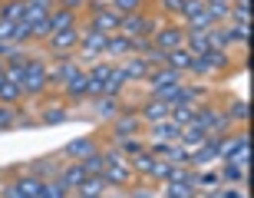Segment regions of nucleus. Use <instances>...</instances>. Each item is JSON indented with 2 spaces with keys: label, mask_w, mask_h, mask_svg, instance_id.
Instances as JSON below:
<instances>
[{
  "label": "nucleus",
  "mask_w": 254,
  "mask_h": 198,
  "mask_svg": "<svg viewBox=\"0 0 254 198\" xmlns=\"http://www.w3.org/2000/svg\"><path fill=\"white\" fill-rule=\"evenodd\" d=\"M152 43L159 50H179V47H185V27L182 23H165V27H159L155 30V37H152Z\"/></svg>",
  "instance_id": "nucleus-8"
},
{
  "label": "nucleus",
  "mask_w": 254,
  "mask_h": 198,
  "mask_svg": "<svg viewBox=\"0 0 254 198\" xmlns=\"http://www.w3.org/2000/svg\"><path fill=\"white\" fill-rule=\"evenodd\" d=\"M165 57H169V53H165V50H159L155 43H152V50L145 53V60H149V66H169V63H165Z\"/></svg>",
  "instance_id": "nucleus-50"
},
{
  "label": "nucleus",
  "mask_w": 254,
  "mask_h": 198,
  "mask_svg": "<svg viewBox=\"0 0 254 198\" xmlns=\"http://www.w3.org/2000/svg\"><path fill=\"white\" fill-rule=\"evenodd\" d=\"M205 37H208V47H211V50H231V47H228V27H225V23H215Z\"/></svg>",
  "instance_id": "nucleus-34"
},
{
  "label": "nucleus",
  "mask_w": 254,
  "mask_h": 198,
  "mask_svg": "<svg viewBox=\"0 0 254 198\" xmlns=\"http://www.w3.org/2000/svg\"><path fill=\"white\" fill-rule=\"evenodd\" d=\"M126 86H129V83H126L119 63H113V69H109V76H106V83H103V96H123Z\"/></svg>",
  "instance_id": "nucleus-26"
},
{
  "label": "nucleus",
  "mask_w": 254,
  "mask_h": 198,
  "mask_svg": "<svg viewBox=\"0 0 254 198\" xmlns=\"http://www.w3.org/2000/svg\"><path fill=\"white\" fill-rule=\"evenodd\" d=\"M129 165H132V172H135L139 179H149L152 165H155V155H152V152L145 149V152H139V155H132V159H129Z\"/></svg>",
  "instance_id": "nucleus-29"
},
{
  "label": "nucleus",
  "mask_w": 254,
  "mask_h": 198,
  "mask_svg": "<svg viewBox=\"0 0 254 198\" xmlns=\"http://www.w3.org/2000/svg\"><path fill=\"white\" fill-rule=\"evenodd\" d=\"M103 179H106V185H116V189H126V185H129V182L135 179V172H132L129 159H119V162H113V165H106Z\"/></svg>",
  "instance_id": "nucleus-14"
},
{
  "label": "nucleus",
  "mask_w": 254,
  "mask_h": 198,
  "mask_svg": "<svg viewBox=\"0 0 254 198\" xmlns=\"http://www.w3.org/2000/svg\"><path fill=\"white\" fill-rule=\"evenodd\" d=\"M109 7L119 13H139V10H145V0H109Z\"/></svg>",
  "instance_id": "nucleus-46"
},
{
  "label": "nucleus",
  "mask_w": 254,
  "mask_h": 198,
  "mask_svg": "<svg viewBox=\"0 0 254 198\" xmlns=\"http://www.w3.org/2000/svg\"><path fill=\"white\" fill-rule=\"evenodd\" d=\"M20 99H23V89H20L17 83H10L7 76H0V103H7V106H17Z\"/></svg>",
  "instance_id": "nucleus-31"
},
{
  "label": "nucleus",
  "mask_w": 254,
  "mask_h": 198,
  "mask_svg": "<svg viewBox=\"0 0 254 198\" xmlns=\"http://www.w3.org/2000/svg\"><path fill=\"white\" fill-rule=\"evenodd\" d=\"M50 66L43 63V60L30 57L27 66H23V83H20V89H23V96H43L50 89Z\"/></svg>",
  "instance_id": "nucleus-1"
},
{
  "label": "nucleus",
  "mask_w": 254,
  "mask_h": 198,
  "mask_svg": "<svg viewBox=\"0 0 254 198\" xmlns=\"http://www.w3.org/2000/svg\"><path fill=\"white\" fill-rule=\"evenodd\" d=\"M225 27H228V47H248L251 27H231V23H225Z\"/></svg>",
  "instance_id": "nucleus-43"
},
{
  "label": "nucleus",
  "mask_w": 254,
  "mask_h": 198,
  "mask_svg": "<svg viewBox=\"0 0 254 198\" xmlns=\"http://www.w3.org/2000/svg\"><path fill=\"white\" fill-rule=\"evenodd\" d=\"M135 113H139L142 123L149 126V123H162V119H169V116H172V106L165 103V99H159V96H149V99H145Z\"/></svg>",
  "instance_id": "nucleus-11"
},
{
  "label": "nucleus",
  "mask_w": 254,
  "mask_h": 198,
  "mask_svg": "<svg viewBox=\"0 0 254 198\" xmlns=\"http://www.w3.org/2000/svg\"><path fill=\"white\" fill-rule=\"evenodd\" d=\"M182 3H185V0H159V7L165 10V13H172V17L182 13Z\"/></svg>",
  "instance_id": "nucleus-51"
},
{
  "label": "nucleus",
  "mask_w": 254,
  "mask_h": 198,
  "mask_svg": "<svg viewBox=\"0 0 254 198\" xmlns=\"http://www.w3.org/2000/svg\"><path fill=\"white\" fill-rule=\"evenodd\" d=\"M47 47H50V53H53V60L73 57L76 47H79V27H76V30H63V33H50Z\"/></svg>",
  "instance_id": "nucleus-6"
},
{
  "label": "nucleus",
  "mask_w": 254,
  "mask_h": 198,
  "mask_svg": "<svg viewBox=\"0 0 254 198\" xmlns=\"http://www.w3.org/2000/svg\"><path fill=\"white\" fill-rule=\"evenodd\" d=\"M63 93H66V103H69V106L86 103V69H79V73L63 86Z\"/></svg>",
  "instance_id": "nucleus-21"
},
{
  "label": "nucleus",
  "mask_w": 254,
  "mask_h": 198,
  "mask_svg": "<svg viewBox=\"0 0 254 198\" xmlns=\"http://www.w3.org/2000/svg\"><path fill=\"white\" fill-rule=\"evenodd\" d=\"M215 198H241V195H238V192H231V189H228V192H218Z\"/></svg>",
  "instance_id": "nucleus-56"
},
{
  "label": "nucleus",
  "mask_w": 254,
  "mask_h": 198,
  "mask_svg": "<svg viewBox=\"0 0 254 198\" xmlns=\"http://www.w3.org/2000/svg\"><path fill=\"white\" fill-rule=\"evenodd\" d=\"M189 73H191V79H215V66H211V63H208V60L205 57H195V60H191V69H189Z\"/></svg>",
  "instance_id": "nucleus-35"
},
{
  "label": "nucleus",
  "mask_w": 254,
  "mask_h": 198,
  "mask_svg": "<svg viewBox=\"0 0 254 198\" xmlns=\"http://www.w3.org/2000/svg\"><path fill=\"white\" fill-rule=\"evenodd\" d=\"M0 76H3V60H0Z\"/></svg>",
  "instance_id": "nucleus-57"
},
{
  "label": "nucleus",
  "mask_w": 254,
  "mask_h": 198,
  "mask_svg": "<svg viewBox=\"0 0 254 198\" xmlns=\"http://www.w3.org/2000/svg\"><path fill=\"white\" fill-rule=\"evenodd\" d=\"M169 175H172V162L155 159V165H152V172H149V182H155V185H165V182H169Z\"/></svg>",
  "instance_id": "nucleus-40"
},
{
  "label": "nucleus",
  "mask_w": 254,
  "mask_h": 198,
  "mask_svg": "<svg viewBox=\"0 0 254 198\" xmlns=\"http://www.w3.org/2000/svg\"><path fill=\"white\" fill-rule=\"evenodd\" d=\"M201 10H205V0H185V3H182V13H179V17H182V20H189V17H195V13H201Z\"/></svg>",
  "instance_id": "nucleus-48"
},
{
  "label": "nucleus",
  "mask_w": 254,
  "mask_h": 198,
  "mask_svg": "<svg viewBox=\"0 0 254 198\" xmlns=\"http://www.w3.org/2000/svg\"><path fill=\"white\" fill-rule=\"evenodd\" d=\"M93 103H96V116H99L103 123H113L116 116L123 113V96H99Z\"/></svg>",
  "instance_id": "nucleus-20"
},
{
  "label": "nucleus",
  "mask_w": 254,
  "mask_h": 198,
  "mask_svg": "<svg viewBox=\"0 0 254 198\" xmlns=\"http://www.w3.org/2000/svg\"><path fill=\"white\" fill-rule=\"evenodd\" d=\"M119 69H123L126 83H145V76L152 73V66L145 57H126L123 63H119Z\"/></svg>",
  "instance_id": "nucleus-16"
},
{
  "label": "nucleus",
  "mask_w": 254,
  "mask_h": 198,
  "mask_svg": "<svg viewBox=\"0 0 254 198\" xmlns=\"http://www.w3.org/2000/svg\"><path fill=\"white\" fill-rule=\"evenodd\" d=\"M23 23H27V20H23ZM30 30H33V40H43V43L50 40V23H47V20H37V23H30Z\"/></svg>",
  "instance_id": "nucleus-49"
},
{
  "label": "nucleus",
  "mask_w": 254,
  "mask_h": 198,
  "mask_svg": "<svg viewBox=\"0 0 254 198\" xmlns=\"http://www.w3.org/2000/svg\"><path fill=\"white\" fill-rule=\"evenodd\" d=\"M86 27H89V30H99V33H106V37H113V33H119V27H123V13H119V10H113V7L93 10Z\"/></svg>",
  "instance_id": "nucleus-4"
},
{
  "label": "nucleus",
  "mask_w": 254,
  "mask_h": 198,
  "mask_svg": "<svg viewBox=\"0 0 254 198\" xmlns=\"http://www.w3.org/2000/svg\"><path fill=\"white\" fill-rule=\"evenodd\" d=\"M23 20L27 23H37V20H47L53 10H57V0H23Z\"/></svg>",
  "instance_id": "nucleus-19"
},
{
  "label": "nucleus",
  "mask_w": 254,
  "mask_h": 198,
  "mask_svg": "<svg viewBox=\"0 0 254 198\" xmlns=\"http://www.w3.org/2000/svg\"><path fill=\"white\" fill-rule=\"evenodd\" d=\"M231 0H205V10H208V17L215 20V23H225L228 13H231Z\"/></svg>",
  "instance_id": "nucleus-32"
},
{
  "label": "nucleus",
  "mask_w": 254,
  "mask_h": 198,
  "mask_svg": "<svg viewBox=\"0 0 254 198\" xmlns=\"http://www.w3.org/2000/svg\"><path fill=\"white\" fill-rule=\"evenodd\" d=\"M103 47H106V33L89 30L86 23H79V47H76V60L96 63V60H103Z\"/></svg>",
  "instance_id": "nucleus-2"
},
{
  "label": "nucleus",
  "mask_w": 254,
  "mask_h": 198,
  "mask_svg": "<svg viewBox=\"0 0 254 198\" xmlns=\"http://www.w3.org/2000/svg\"><path fill=\"white\" fill-rule=\"evenodd\" d=\"M221 179L231 182V185L248 182V169H245V165H235V162H225V165H221Z\"/></svg>",
  "instance_id": "nucleus-38"
},
{
  "label": "nucleus",
  "mask_w": 254,
  "mask_h": 198,
  "mask_svg": "<svg viewBox=\"0 0 254 198\" xmlns=\"http://www.w3.org/2000/svg\"><path fill=\"white\" fill-rule=\"evenodd\" d=\"M93 152H99V139H96V135H79V139L66 142L63 159L66 162H83L86 155H93Z\"/></svg>",
  "instance_id": "nucleus-9"
},
{
  "label": "nucleus",
  "mask_w": 254,
  "mask_h": 198,
  "mask_svg": "<svg viewBox=\"0 0 254 198\" xmlns=\"http://www.w3.org/2000/svg\"><path fill=\"white\" fill-rule=\"evenodd\" d=\"M191 60H195V57H191L189 50H185V47H179V50H169L165 63H169L172 69H179V73H189V69H191Z\"/></svg>",
  "instance_id": "nucleus-28"
},
{
  "label": "nucleus",
  "mask_w": 254,
  "mask_h": 198,
  "mask_svg": "<svg viewBox=\"0 0 254 198\" xmlns=\"http://www.w3.org/2000/svg\"><path fill=\"white\" fill-rule=\"evenodd\" d=\"M13 27H17V23H10V20H0V43H3V40H13Z\"/></svg>",
  "instance_id": "nucleus-53"
},
{
  "label": "nucleus",
  "mask_w": 254,
  "mask_h": 198,
  "mask_svg": "<svg viewBox=\"0 0 254 198\" xmlns=\"http://www.w3.org/2000/svg\"><path fill=\"white\" fill-rule=\"evenodd\" d=\"M13 185L27 198H40V192H43V179H40L37 172H20L17 179H13Z\"/></svg>",
  "instance_id": "nucleus-24"
},
{
  "label": "nucleus",
  "mask_w": 254,
  "mask_h": 198,
  "mask_svg": "<svg viewBox=\"0 0 254 198\" xmlns=\"http://www.w3.org/2000/svg\"><path fill=\"white\" fill-rule=\"evenodd\" d=\"M66 192H69V189H66L63 182L53 175V179L43 182V192H40V198H66Z\"/></svg>",
  "instance_id": "nucleus-41"
},
{
  "label": "nucleus",
  "mask_w": 254,
  "mask_h": 198,
  "mask_svg": "<svg viewBox=\"0 0 254 198\" xmlns=\"http://www.w3.org/2000/svg\"><path fill=\"white\" fill-rule=\"evenodd\" d=\"M3 198H27V195H23L17 185H7V189H3Z\"/></svg>",
  "instance_id": "nucleus-55"
},
{
  "label": "nucleus",
  "mask_w": 254,
  "mask_h": 198,
  "mask_svg": "<svg viewBox=\"0 0 254 198\" xmlns=\"http://www.w3.org/2000/svg\"><path fill=\"white\" fill-rule=\"evenodd\" d=\"M205 139H208V132L201 129L198 123H189V126H182V132H179V142H182V145H185L189 152H195V149H198V145H201Z\"/></svg>",
  "instance_id": "nucleus-25"
},
{
  "label": "nucleus",
  "mask_w": 254,
  "mask_h": 198,
  "mask_svg": "<svg viewBox=\"0 0 254 198\" xmlns=\"http://www.w3.org/2000/svg\"><path fill=\"white\" fill-rule=\"evenodd\" d=\"M30 40H33V30H30V23H23V20H20L17 27H13V43H17V47H23V43H30Z\"/></svg>",
  "instance_id": "nucleus-47"
},
{
  "label": "nucleus",
  "mask_w": 254,
  "mask_h": 198,
  "mask_svg": "<svg viewBox=\"0 0 254 198\" xmlns=\"http://www.w3.org/2000/svg\"><path fill=\"white\" fill-rule=\"evenodd\" d=\"M155 30H159V17H152V13H145V10H139V13H123V27H119V33L123 37H155Z\"/></svg>",
  "instance_id": "nucleus-3"
},
{
  "label": "nucleus",
  "mask_w": 254,
  "mask_h": 198,
  "mask_svg": "<svg viewBox=\"0 0 254 198\" xmlns=\"http://www.w3.org/2000/svg\"><path fill=\"white\" fill-rule=\"evenodd\" d=\"M23 0H3L0 3V20H10V23H20L23 20Z\"/></svg>",
  "instance_id": "nucleus-33"
},
{
  "label": "nucleus",
  "mask_w": 254,
  "mask_h": 198,
  "mask_svg": "<svg viewBox=\"0 0 254 198\" xmlns=\"http://www.w3.org/2000/svg\"><path fill=\"white\" fill-rule=\"evenodd\" d=\"M0 3H3V0H0Z\"/></svg>",
  "instance_id": "nucleus-58"
},
{
  "label": "nucleus",
  "mask_w": 254,
  "mask_h": 198,
  "mask_svg": "<svg viewBox=\"0 0 254 198\" xmlns=\"http://www.w3.org/2000/svg\"><path fill=\"white\" fill-rule=\"evenodd\" d=\"M83 172H86V175H103V172H106L103 149H99V152H93V155H86V159H83Z\"/></svg>",
  "instance_id": "nucleus-39"
},
{
  "label": "nucleus",
  "mask_w": 254,
  "mask_h": 198,
  "mask_svg": "<svg viewBox=\"0 0 254 198\" xmlns=\"http://www.w3.org/2000/svg\"><path fill=\"white\" fill-rule=\"evenodd\" d=\"M17 126H20V109L17 106L0 103V132L3 129H17Z\"/></svg>",
  "instance_id": "nucleus-37"
},
{
  "label": "nucleus",
  "mask_w": 254,
  "mask_h": 198,
  "mask_svg": "<svg viewBox=\"0 0 254 198\" xmlns=\"http://www.w3.org/2000/svg\"><path fill=\"white\" fill-rule=\"evenodd\" d=\"M182 126L172 123V119H162V123H149L145 126V139L149 142H179Z\"/></svg>",
  "instance_id": "nucleus-15"
},
{
  "label": "nucleus",
  "mask_w": 254,
  "mask_h": 198,
  "mask_svg": "<svg viewBox=\"0 0 254 198\" xmlns=\"http://www.w3.org/2000/svg\"><path fill=\"white\" fill-rule=\"evenodd\" d=\"M119 149L129 152V159H132V155H139V152L149 149V142L142 139V135H132V139H123V142H119Z\"/></svg>",
  "instance_id": "nucleus-45"
},
{
  "label": "nucleus",
  "mask_w": 254,
  "mask_h": 198,
  "mask_svg": "<svg viewBox=\"0 0 254 198\" xmlns=\"http://www.w3.org/2000/svg\"><path fill=\"white\" fill-rule=\"evenodd\" d=\"M79 69H83V66H79V60H76V57H60L57 66H50V73H47L50 76V86H53V89H63V86L79 73Z\"/></svg>",
  "instance_id": "nucleus-7"
},
{
  "label": "nucleus",
  "mask_w": 254,
  "mask_h": 198,
  "mask_svg": "<svg viewBox=\"0 0 254 198\" xmlns=\"http://www.w3.org/2000/svg\"><path fill=\"white\" fill-rule=\"evenodd\" d=\"M60 182H63L69 192H76L79 185H83V179H86V172H83V162H66L63 169H60V175H57Z\"/></svg>",
  "instance_id": "nucleus-22"
},
{
  "label": "nucleus",
  "mask_w": 254,
  "mask_h": 198,
  "mask_svg": "<svg viewBox=\"0 0 254 198\" xmlns=\"http://www.w3.org/2000/svg\"><path fill=\"white\" fill-rule=\"evenodd\" d=\"M225 23H231V27H251V7H231Z\"/></svg>",
  "instance_id": "nucleus-42"
},
{
  "label": "nucleus",
  "mask_w": 254,
  "mask_h": 198,
  "mask_svg": "<svg viewBox=\"0 0 254 198\" xmlns=\"http://www.w3.org/2000/svg\"><path fill=\"white\" fill-rule=\"evenodd\" d=\"M185 79V73H179V69H172V66H152V73L145 76V83H149V93H159V89H165V86H175Z\"/></svg>",
  "instance_id": "nucleus-10"
},
{
  "label": "nucleus",
  "mask_w": 254,
  "mask_h": 198,
  "mask_svg": "<svg viewBox=\"0 0 254 198\" xmlns=\"http://www.w3.org/2000/svg\"><path fill=\"white\" fill-rule=\"evenodd\" d=\"M57 7H66V10H73V13H79V10L89 7V0H57Z\"/></svg>",
  "instance_id": "nucleus-52"
},
{
  "label": "nucleus",
  "mask_w": 254,
  "mask_h": 198,
  "mask_svg": "<svg viewBox=\"0 0 254 198\" xmlns=\"http://www.w3.org/2000/svg\"><path fill=\"white\" fill-rule=\"evenodd\" d=\"M215 162H221V152H218V135H215V139H205L195 152H191V169L198 172V169L215 165Z\"/></svg>",
  "instance_id": "nucleus-13"
},
{
  "label": "nucleus",
  "mask_w": 254,
  "mask_h": 198,
  "mask_svg": "<svg viewBox=\"0 0 254 198\" xmlns=\"http://www.w3.org/2000/svg\"><path fill=\"white\" fill-rule=\"evenodd\" d=\"M165 198H198V189L195 185H172V182H165Z\"/></svg>",
  "instance_id": "nucleus-44"
},
{
  "label": "nucleus",
  "mask_w": 254,
  "mask_h": 198,
  "mask_svg": "<svg viewBox=\"0 0 254 198\" xmlns=\"http://www.w3.org/2000/svg\"><path fill=\"white\" fill-rule=\"evenodd\" d=\"M228 123L231 126H248V119H251V103L248 99H241V96H228Z\"/></svg>",
  "instance_id": "nucleus-18"
},
{
  "label": "nucleus",
  "mask_w": 254,
  "mask_h": 198,
  "mask_svg": "<svg viewBox=\"0 0 254 198\" xmlns=\"http://www.w3.org/2000/svg\"><path fill=\"white\" fill-rule=\"evenodd\" d=\"M106 179L103 175H86L83 179V185L76 189V198H106Z\"/></svg>",
  "instance_id": "nucleus-23"
},
{
  "label": "nucleus",
  "mask_w": 254,
  "mask_h": 198,
  "mask_svg": "<svg viewBox=\"0 0 254 198\" xmlns=\"http://www.w3.org/2000/svg\"><path fill=\"white\" fill-rule=\"evenodd\" d=\"M47 23H50V33L76 30V27H79V13H73V10H66V7H57V10L47 17Z\"/></svg>",
  "instance_id": "nucleus-17"
},
{
  "label": "nucleus",
  "mask_w": 254,
  "mask_h": 198,
  "mask_svg": "<svg viewBox=\"0 0 254 198\" xmlns=\"http://www.w3.org/2000/svg\"><path fill=\"white\" fill-rule=\"evenodd\" d=\"M205 60H208L211 66H215V73H218V76L231 73V66H235V63H231V57H228V50H208Z\"/></svg>",
  "instance_id": "nucleus-30"
},
{
  "label": "nucleus",
  "mask_w": 254,
  "mask_h": 198,
  "mask_svg": "<svg viewBox=\"0 0 254 198\" xmlns=\"http://www.w3.org/2000/svg\"><path fill=\"white\" fill-rule=\"evenodd\" d=\"M126 57H132V40L123 37V33H113V37H106L103 60H109V63H123Z\"/></svg>",
  "instance_id": "nucleus-12"
},
{
  "label": "nucleus",
  "mask_w": 254,
  "mask_h": 198,
  "mask_svg": "<svg viewBox=\"0 0 254 198\" xmlns=\"http://www.w3.org/2000/svg\"><path fill=\"white\" fill-rule=\"evenodd\" d=\"M142 119H139V113H135V109H129V113H119L113 119V139L116 142H123V139H132V135H142Z\"/></svg>",
  "instance_id": "nucleus-5"
},
{
  "label": "nucleus",
  "mask_w": 254,
  "mask_h": 198,
  "mask_svg": "<svg viewBox=\"0 0 254 198\" xmlns=\"http://www.w3.org/2000/svg\"><path fill=\"white\" fill-rule=\"evenodd\" d=\"M195 116H198V103H179V106H172V123H179V126H189L195 123Z\"/></svg>",
  "instance_id": "nucleus-27"
},
{
  "label": "nucleus",
  "mask_w": 254,
  "mask_h": 198,
  "mask_svg": "<svg viewBox=\"0 0 254 198\" xmlns=\"http://www.w3.org/2000/svg\"><path fill=\"white\" fill-rule=\"evenodd\" d=\"M132 198H155V192L149 185H142V189H132Z\"/></svg>",
  "instance_id": "nucleus-54"
},
{
  "label": "nucleus",
  "mask_w": 254,
  "mask_h": 198,
  "mask_svg": "<svg viewBox=\"0 0 254 198\" xmlns=\"http://www.w3.org/2000/svg\"><path fill=\"white\" fill-rule=\"evenodd\" d=\"M66 119H69V109L60 106V103H53V106L43 109V126H60V123H66Z\"/></svg>",
  "instance_id": "nucleus-36"
}]
</instances>
